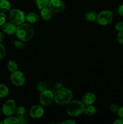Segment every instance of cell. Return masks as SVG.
<instances>
[{"instance_id": "6da1fadb", "label": "cell", "mask_w": 123, "mask_h": 124, "mask_svg": "<svg viewBox=\"0 0 123 124\" xmlns=\"http://www.w3.org/2000/svg\"><path fill=\"white\" fill-rule=\"evenodd\" d=\"M15 33L18 39L23 42H27L33 37L34 29L30 24L23 23L17 27Z\"/></svg>"}, {"instance_id": "7a4b0ae2", "label": "cell", "mask_w": 123, "mask_h": 124, "mask_svg": "<svg viewBox=\"0 0 123 124\" xmlns=\"http://www.w3.org/2000/svg\"><path fill=\"white\" fill-rule=\"evenodd\" d=\"M54 101L60 105H66L71 101L72 93L67 88H60L54 93Z\"/></svg>"}, {"instance_id": "3957f363", "label": "cell", "mask_w": 123, "mask_h": 124, "mask_svg": "<svg viewBox=\"0 0 123 124\" xmlns=\"http://www.w3.org/2000/svg\"><path fill=\"white\" fill-rule=\"evenodd\" d=\"M85 105L79 101H72L68 104L66 111L69 116L76 117L84 113Z\"/></svg>"}, {"instance_id": "277c9868", "label": "cell", "mask_w": 123, "mask_h": 124, "mask_svg": "<svg viewBox=\"0 0 123 124\" xmlns=\"http://www.w3.org/2000/svg\"><path fill=\"white\" fill-rule=\"evenodd\" d=\"M9 19L11 23L16 25L23 24L25 20V15L24 12L19 9H13L9 13Z\"/></svg>"}, {"instance_id": "5b68a950", "label": "cell", "mask_w": 123, "mask_h": 124, "mask_svg": "<svg viewBox=\"0 0 123 124\" xmlns=\"http://www.w3.org/2000/svg\"><path fill=\"white\" fill-rule=\"evenodd\" d=\"M113 20V13L110 10H104L98 15V23L101 25H106L112 23Z\"/></svg>"}, {"instance_id": "8992f818", "label": "cell", "mask_w": 123, "mask_h": 124, "mask_svg": "<svg viewBox=\"0 0 123 124\" xmlns=\"http://www.w3.org/2000/svg\"><path fill=\"white\" fill-rule=\"evenodd\" d=\"M39 100L40 103L43 106H48L51 105L54 100V94L51 91L46 90L41 93Z\"/></svg>"}, {"instance_id": "52a82bcc", "label": "cell", "mask_w": 123, "mask_h": 124, "mask_svg": "<svg viewBox=\"0 0 123 124\" xmlns=\"http://www.w3.org/2000/svg\"><path fill=\"white\" fill-rule=\"evenodd\" d=\"M16 108V102L13 99H8L5 102L2 107V111L7 116H10L13 115L15 112Z\"/></svg>"}, {"instance_id": "ba28073f", "label": "cell", "mask_w": 123, "mask_h": 124, "mask_svg": "<svg viewBox=\"0 0 123 124\" xmlns=\"http://www.w3.org/2000/svg\"><path fill=\"white\" fill-rule=\"evenodd\" d=\"M10 80L12 84H14V85L16 87H20L24 85L25 78L23 73L16 70V71L12 73V75L10 76Z\"/></svg>"}, {"instance_id": "9c48e42d", "label": "cell", "mask_w": 123, "mask_h": 124, "mask_svg": "<svg viewBox=\"0 0 123 124\" xmlns=\"http://www.w3.org/2000/svg\"><path fill=\"white\" fill-rule=\"evenodd\" d=\"M48 7L53 12L60 13L65 10V5L62 0H50Z\"/></svg>"}, {"instance_id": "30bf717a", "label": "cell", "mask_w": 123, "mask_h": 124, "mask_svg": "<svg viewBox=\"0 0 123 124\" xmlns=\"http://www.w3.org/2000/svg\"><path fill=\"white\" fill-rule=\"evenodd\" d=\"M44 110L40 105H34L30 110V115L33 119H39L43 116Z\"/></svg>"}, {"instance_id": "8fae6325", "label": "cell", "mask_w": 123, "mask_h": 124, "mask_svg": "<svg viewBox=\"0 0 123 124\" xmlns=\"http://www.w3.org/2000/svg\"><path fill=\"white\" fill-rule=\"evenodd\" d=\"M2 31L7 35H11L15 33L17 27L15 24L12 23H5L3 25H1Z\"/></svg>"}, {"instance_id": "7c38bea8", "label": "cell", "mask_w": 123, "mask_h": 124, "mask_svg": "<svg viewBox=\"0 0 123 124\" xmlns=\"http://www.w3.org/2000/svg\"><path fill=\"white\" fill-rule=\"evenodd\" d=\"M95 101H96V96L94 93L91 92L86 93L82 98V102L85 106L93 105L95 103Z\"/></svg>"}, {"instance_id": "4fadbf2b", "label": "cell", "mask_w": 123, "mask_h": 124, "mask_svg": "<svg viewBox=\"0 0 123 124\" xmlns=\"http://www.w3.org/2000/svg\"><path fill=\"white\" fill-rule=\"evenodd\" d=\"M52 11L49 9L48 7H44L41 9V15L42 19L45 21H48L52 17Z\"/></svg>"}, {"instance_id": "5bb4252c", "label": "cell", "mask_w": 123, "mask_h": 124, "mask_svg": "<svg viewBox=\"0 0 123 124\" xmlns=\"http://www.w3.org/2000/svg\"><path fill=\"white\" fill-rule=\"evenodd\" d=\"M11 8V4L8 0H0V12H7Z\"/></svg>"}, {"instance_id": "9a60e30c", "label": "cell", "mask_w": 123, "mask_h": 124, "mask_svg": "<svg viewBox=\"0 0 123 124\" xmlns=\"http://www.w3.org/2000/svg\"><path fill=\"white\" fill-rule=\"evenodd\" d=\"M25 19L30 23H34L39 19V15L36 12H30L25 16Z\"/></svg>"}, {"instance_id": "2e32d148", "label": "cell", "mask_w": 123, "mask_h": 124, "mask_svg": "<svg viewBox=\"0 0 123 124\" xmlns=\"http://www.w3.org/2000/svg\"><path fill=\"white\" fill-rule=\"evenodd\" d=\"M86 19L90 22H94L96 21L98 17V15L96 14V12H93V11H89L86 13L84 15Z\"/></svg>"}, {"instance_id": "e0dca14e", "label": "cell", "mask_w": 123, "mask_h": 124, "mask_svg": "<svg viewBox=\"0 0 123 124\" xmlns=\"http://www.w3.org/2000/svg\"><path fill=\"white\" fill-rule=\"evenodd\" d=\"M84 113L88 116H93L96 113V108L93 105H88L84 108Z\"/></svg>"}, {"instance_id": "ac0fdd59", "label": "cell", "mask_w": 123, "mask_h": 124, "mask_svg": "<svg viewBox=\"0 0 123 124\" xmlns=\"http://www.w3.org/2000/svg\"><path fill=\"white\" fill-rule=\"evenodd\" d=\"M49 1L50 0H35L36 6L39 10H41L44 7H48Z\"/></svg>"}, {"instance_id": "d6986e66", "label": "cell", "mask_w": 123, "mask_h": 124, "mask_svg": "<svg viewBox=\"0 0 123 124\" xmlns=\"http://www.w3.org/2000/svg\"><path fill=\"white\" fill-rule=\"evenodd\" d=\"M15 113L16 115V117L18 118L22 117V116L26 115V110H25V108L23 106H21V105L16 107Z\"/></svg>"}, {"instance_id": "ffe728a7", "label": "cell", "mask_w": 123, "mask_h": 124, "mask_svg": "<svg viewBox=\"0 0 123 124\" xmlns=\"http://www.w3.org/2000/svg\"><path fill=\"white\" fill-rule=\"evenodd\" d=\"M3 124H19V120L17 117H13L12 116H8V117L5 119L4 120Z\"/></svg>"}, {"instance_id": "44dd1931", "label": "cell", "mask_w": 123, "mask_h": 124, "mask_svg": "<svg viewBox=\"0 0 123 124\" xmlns=\"http://www.w3.org/2000/svg\"><path fill=\"white\" fill-rule=\"evenodd\" d=\"M7 68H8V70L10 72L13 73L18 70V64H17V63L15 61L13 60H10L8 62V64H7Z\"/></svg>"}, {"instance_id": "7402d4cb", "label": "cell", "mask_w": 123, "mask_h": 124, "mask_svg": "<svg viewBox=\"0 0 123 124\" xmlns=\"http://www.w3.org/2000/svg\"><path fill=\"white\" fill-rule=\"evenodd\" d=\"M8 93V88L6 85L0 84V98L7 96Z\"/></svg>"}, {"instance_id": "603a6c76", "label": "cell", "mask_w": 123, "mask_h": 124, "mask_svg": "<svg viewBox=\"0 0 123 124\" xmlns=\"http://www.w3.org/2000/svg\"><path fill=\"white\" fill-rule=\"evenodd\" d=\"M36 88H37V90L39 92H40L41 93V92L47 90V86L44 82L41 81V82H39V83L37 84Z\"/></svg>"}, {"instance_id": "cb8c5ba5", "label": "cell", "mask_w": 123, "mask_h": 124, "mask_svg": "<svg viewBox=\"0 0 123 124\" xmlns=\"http://www.w3.org/2000/svg\"><path fill=\"white\" fill-rule=\"evenodd\" d=\"M13 44H14V46L16 48H19V49H23L25 48V44L23 43V41H20V40H14L13 41Z\"/></svg>"}, {"instance_id": "d4e9b609", "label": "cell", "mask_w": 123, "mask_h": 124, "mask_svg": "<svg viewBox=\"0 0 123 124\" xmlns=\"http://www.w3.org/2000/svg\"><path fill=\"white\" fill-rule=\"evenodd\" d=\"M6 54V49L4 46L0 43V60L3 59Z\"/></svg>"}, {"instance_id": "484cf974", "label": "cell", "mask_w": 123, "mask_h": 124, "mask_svg": "<svg viewBox=\"0 0 123 124\" xmlns=\"http://www.w3.org/2000/svg\"><path fill=\"white\" fill-rule=\"evenodd\" d=\"M6 15L3 12H0V26L3 25L6 22Z\"/></svg>"}, {"instance_id": "4316f807", "label": "cell", "mask_w": 123, "mask_h": 124, "mask_svg": "<svg viewBox=\"0 0 123 124\" xmlns=\"http://www.w3.org/2000/svg\"><path fill=\"white\" fill-rule=\"evenodd\" d=\"M119 108V105H117V104H111L110 106V111H112L113 113H118Z\"/></svg>"}, {"instance_id": "83f0119b", "label": "cell", "mask_w": 123, "mask_h": 124, "mask_svg": "<svg viewBox=\"0 0 123 124\" xmlns=\"http://www.w3.org/2000/svg\"><path fill=\"white\" fill-rule=\"evenodd\" d=\"M28 119L27 116L26 115L22 116V117H20L18 118V120H19V123L21 124H26L28 123Z\"/></svg>"}, {"instance_id": "f1b7e54d", "label": "cell", "mask_w": 123, "mask_h": 124, "mask_svg": "<svg viewBox=\"0 0 123 124\" xmlns=\"http://www.w3.org/2000/svg\"><path fill=\"white\" fill-rule=\"evenodd\" d=\"M117 39L119 44L123 45V30L119 31L117 36Z\"/></svg>"}, {"instance_id": "f546056e", "label": "cell", "mask_w": 123, "mask_h": 124, "mask_svg": "<svg viewBox=\"0 0 123 124\" xmlns=\"http://www.w3.org/2000/svg\"><path fill=\"white\" fill-rule=\"evenodd\" d=\"M116 29L118 31H121L123 30V22H119L117 23L115 25Z\"/></svg>"}, {"instance_id": "4dcf8cb0", "label": "cell", "mask_w": 123, "mask_h": 124, "mask_svg": "<svg viewBox=\"0 0 123 124\" xmlns=\"http://www.w3.org/2000/svg\"><path fill=\"white\" fill-rule=\"evenodd\" d=\"M118 116H119V117L121 119H123V106L119 107V110L118 111Z\"/></svg>"}, {"instance_id": "1f68e13d", "label": "cell", "mask_w": 123, "mask_h": 124, "mask_svg": "<svg viewBox=\"0 0 123 124\" xmlns=\"http://www.w3.org/2000/svg\"><path fill=\"white\" fill-rule=\"evenodd\" d=\"M118 13L121 16L123 17V4L121 5L118 8Z\"/></svg>"}, {"instance_id": "d6a6232c", "label": "cell", "mask_w": 123, "mask_h": 124, "mask_svg": "<svg viewBox=\"0 0 123 124\" xmlns=\"http://www.w3.org/2000/svg\"><path fill=\"white\" fill-rule=\"evenodd\" d=\"M76 122H75L74 121H72V120H66V121H64V122H62V124H75Z\"/></svg>"}, {"instance_id": "836d02e7", "label": "cell", "mask_w": 123, "mask_h": 124, "mask_svg": "<svg viewBox=\"0 0 123 124\" xmlns=\"http://www.w3.org/2000/svg\"><path fill=\"white\" fill-rule=\"evenodd\" d=\"M114 124H123V119H118L115 120L113 122Z\"/></svg>"}, {"instance_id": "e575fe53", "label": "cell", "mask_w": 123, "mask_h": 124, "mask_svg": "<svg viewBox=\"0 0 123 124\" xmlns=\"http://www.w3.org/2000/svg\"><path fill=\"white\" fill-rule=\"evenodd\" d=\"M4 40V35L2 32L0 31V43H2Z\"/></svg>"}, {"instance_id": "d590c367", "label": "cell", "mask_w": 123, "mask_h": 124, "mask_svg": "<svg viewBox=\"0 0 123 124\" xmlns=\"http://www.w3.org/2000/svg\"><path fill=\"white\" fill-rule=\"evenodd\" d=\"M0 116H1V113H0Z\"/></svg>"}]
</instances>
